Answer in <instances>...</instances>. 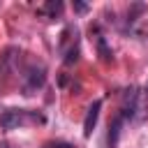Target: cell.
I'll use <instances>...</instances> for the list:
<instances>
[{"mask_svg":"<svg viewBox=\"0 0 148 148\" xmlns=\"http://www.w3.org/2000/svg\"><path fill=\"white\" fill-rule=\"evenodd\" d=\"M42 125L44 116L39 111H28V109H7L0 113V127L2 130H18L23 125Z\"/></svg>","mask_w":148,"mask_h":148,"instance_id":"1","label":"cell"},{"mask_svg":"<svg viewBox=\"0 0 148 148\" xmlns=\"http://www.w3.org/2000/svg\"><path fill=\"white\" fill-rule=\"evenodd\" d=\"M46 83V67L44 65H28L21 74V92L23 95H35L37 90H42Z\"/></svg>","mask_w":148,"mask_h":148,"instance_id":"2","label":"cell"},{"mask_svg":"<svg viewBox=\"0 0 148 148\" xmlns=\"http://www.w3.org/2000/svg\"><path fill=\"white\" fill-rule=\"evenodd\" d=\"M58 46H60L65 65H74L79 60V30H76V25H67L60 32V44Z\"/></svg>","mask_w":148,"mask_h":148,"instance_id":"3","label":"cell"},{"mask_svg":"<svg viewBox=\"0 0 148 148\" xmlns=\"http://www.w3.org/2000/svg\"><path fill=\"white\" fill-rule=\"evenodd\" d=\"M139 88L136 86H130L123 90V97H120V116L123 118H134L136 111H139Z\"/></svg>","mask_w":148,"mask_h":148,"instance_id":"4","label":"cell"},{"mask_svg":"<svg viewBox=\"0 0 148 148\" xmlns=\"http://www.w3.org/2000/svg\"><path fill=\"white\" fill-rule=\"evenodd\" d=\"M99 109H102V99H95V102L88 106V113H86V118H83V136H86V139L92 134V130H95V125H97Z\"/></svg>","mask_w":148,"mask_h":148,"instance_id":"5","label":"cell"},{"mask_svg":"<svg viewBox=\"0 0 148 148\" xmlns=\"http://www.w3.org/2000/svg\"><path fill=\"white\" fill-rule=\"evenodd\" d=\"M123 116H113V120L109 123V134H106V148H116L118 146V136H120V127H123Z\"/></svg>","mask_w":148,"mask_h":148,"instance_id":"6","label":"cell"},{"mask_svg":"<svg viewBox=\"0 0 148 148\" xmlns=\"http://www.w3.org/2000/svg\"><path fill=\"white\" fill-rule=\"evenodd\" d=\"M62 7H65V5H62L60 0H46V2L39 7V12L46 14L49 18H60V16H62Z\"/></svg>","mask_w":148,"mask_h":148,"instance_id":"7","label":"cell"},{"mask_svg":"<svg viewBox=\"0 0 148 148\" xmlns=\"http://www.w3.org/2000/svg\"><path fill=\"white\" fill-rule=\"evenodd\" d=\"M95 44H97V53L102 56V60H106V62H109V60L113 58V51L106 46V39H104L102 35H97V37H95Z\"/></svg>","mask_w":148,"mask_h":148,"instance_id":"8","label":"cell"},{"mask_svg":"<svg viewBox=\"0 0 148 148\" xmlns=\"http://www.w3.org/2000/svg\"><path fill=\"white\" fill-rule=\"evenodd\" d=\"M72 7H74V12H76V14H86V12H88V5H86V2H79V0H74V5H72Z\"/></svg>","mask_w":148,"mask_h":148,"instance_id":"9","label":"cell"},{"mask_svg":"<svg viewBox=\"0 0 148 148\" xmlns=\"http://www.w3.org/2000/svg\"><path fill=\"white\" fill-rule=\"evenodd\" d=\"M51 148H76V146H72V143H67V141H56Z\"/></svg>","mask_w":148,"mask_h":148,"instance_id":"10","label":"cell"}]
</instances>
